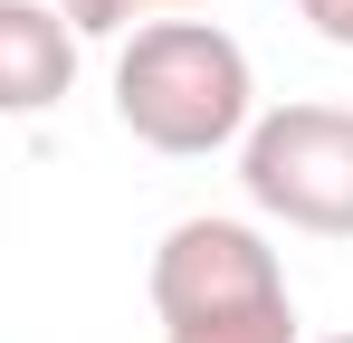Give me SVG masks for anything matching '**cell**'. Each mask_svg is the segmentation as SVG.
Masks as SVG:
<instances>
[{
	"label": "cell",
	"instance_id": "6da1fadb",
	"mask_svg": "<svg viewBox=\"0 0 353 343\" xmlns=\"http://www.w3.org/2000/svg\"><path fill=\"white\" fill-rule=\"evenodd\" d=\"M115 114L134 143L153 153H220L248 134L258 114V76H248V48H239L220 19H143L115 57Z\"/></svg>",
	"mask_w": 353,
	"mask_h": 343
},
{
	"label": "cell",
	"instance_id": "7a4b0ae2",
	"mask_svg": "<svg viewBox=\"0 0 353 343\" xmlns=\"http://www.w3.org/2000/svg\"><path fill=\"white\" fill-rule=\"evenodd\" d=\"M239 191L287 229L353 238V105H268L239 134Z\"/></svg>",
	"mask_w": 353,
	"mask_h": 343
},
{
	"label": "cell",
	"instance_id": "3957f363",
	"mask_svg": "<svg viewBox=\"0 0 353 343\" xmlns=\"http://www.w3.org/2000/svg\"><path fill=\"white\" fill-rule=\"evenodd\" d=\"M143 286H153V315L163 324H210V315L277 305L287 295V267H277V248L248 220H172Z\"/></svg>",
	"mask_w": 353,
	"mask_h": 343
},
{
	"label": "cell",
	"instance_id": "277c9868",
	"mask_svg": "<svg viewBox=\"0 0 353 343\" xmlns=\"http://www.w3.org/2000/svg\"><path fill=\"white\" fill-rule=\"evenodd\" d=\"M77 86V29L58 0H0V114H48Z\"/></svg>",
	"mask_w": 353,
	"mask_h": 343
},
{
	"label": "cell",
	"instance_id": "5b68a950",
	"mask_svg": "<svg viewBox=\"0 0 353 343\" xmlns=\"http://www.w3.org/2000/svg\"><path fill=\"white\" fill-rule=\"evenodd\" d=\"M163 343H296V295L248 305V315H210V324H163Z\"/></svg>",
	"mask_w": 353,
	"mask_h": 343
},
{
	"label": "cell",
	"instance_id": "8992f818",
	"mask_svg": "<svg viewBox=\"0 0 353 343\" xmlns=\"http://www.w3.org/2000/svg\"><path fill=\"white\" fill-rule=\"evenodd\" d=\"M143 10H201V0H58V19L77 39H115V29H134Z\"/></svg>",
	"mask_w": 353,
	"mask_h": 343
},
{
	"label": "cell",
	"instance_id": "52a82bcc",
	"mask_svg": "<svg viewBox=\"0 0 353 343\" xmlns=\"http://www.w3.org/2000/svg\"><path fill=\"white\" fill-rule=\"evenodd\" d=\"M296 10H305V29H315V39L353 48V0H296Z\"/></svg>",
	"mask_w": 353,
	"mask_h": 343
},
{
	"label": "cell",
	"instance_id": "ba28073f",
	"mask_svg": "<svg viewBox=\"0 0 353 343\" xmlns=\"http://www.w3.org/2000/svg\"><path fill=\"white\" fill-rule=\"evenodd\" d=\"M325 343H353V334H325Z\"/></svg>",
	"mask_w": 353,
	"mask_h": 343
}]
</instances>
